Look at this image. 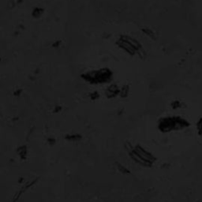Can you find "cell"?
<instances>
[{
	"label": "cell",
	"instance_id": "cell-5",
	"mask_svg": "<svg viewBox=\"0 0 202 202\" xmlns=\"http://www.w3.org/2000/svg\"><path fill=\"white\" fill-rule=\"evenodd\" d=\"M118 169H119L121 172L124 173V174H129V173H130V171H129L124 166H122V164H118Z\"/></svg>",
	"mask_w": 202,
	"mask_h": 202
},
{
	"label": "cell",
	"instance_id": "cell-1",
	"mask_svg": "<svg viewBox=\"0 0 202 202\" xmlns=\"http://www.w3.org/2000/svg\"><path fill=\"white\" fill-rule=\"evenodd\" d=\"M159 129L160 131L168 133L173 130H179L189 126V122L183 118L179 116L166 117L159 122Z\"/></svg>",
	"mask_w": 202,
	"mask_h": 202
},
{
	"label": "cell",
	"instance_id": "cell-6",
	"mask_svg": "<svg viewBox=\"0 0 202 202\" xmlns=\"http://www.w3.org/2000/svg\"><path fill=\"white\" fill-rule=\"evenodd\" d=\"M172 107H173V108H175V109L178 108V107H181V103H180V102H178V101H175V102H174V103H173Z\"/></svg>",
	"mask_w": 202,
	"mask_h": 202
},
{
	"label": "cell",
	"instance_id": "cell-7",
	"mask_svg": "<svg viewBox=\"0 0 202 202\" xmlns=\"http://www.w3.org/2000/svg\"><path fill=\"white\" fill-rule=\"evenodd\" d=\"M67 138H69L68 140H78V139L81 138V137L78 135H71L69 137H67Z\"/></svg>",
	"mask_w": 202,
	"mask_h": 202
},
{
	"label": "cell",
	"instance_id": "cell-3",
	"mask_svg": "<svg viewBox=\"0 0 202 202\" xmlns=\"http://www.w3.org/2000/svg\"><path fill=\"white\" fill-rule=\"evenodd\" d=\"M119 92V89L115 86V85H112L111 87L108 88V89H107V96H108L109 97H113V96H115V93H118Z\"/></svg>",
	"mask_w": 202,
	"mask_h": 202
},
{
	"label": "cell",
	"instance_id": "cell-2",
	"mask_svg": "<svg viewBox=\"0 0 202 202\" xmlns=\"http://www.w3.org/2000/svg\"><path fill=\"white\" fill-rule=\"evenodd\" d=\"M112 74L107 69H100L96 71H92L85 73L81 77L92 84H98V83L107 82L111 80Z\"/></svg>",
	"mask_w": 202,
	"mask_h": 202
},
{
	"label": "cell",
	"instance_id": "cell-4",
	"mask_svg": "<svg viewBox=\"0 0 202 202\" xmlns=\"http://www.w3.org/2000/svg\"><path fill=\"white\" fill-rule=\"evenodd\" d=\"M196 128H197V134L199 136H202V118H200L197 120V123H196Z\"/></svg>",
	"mask_w": 202,
	"mask_h": 202
}]
</instances>
